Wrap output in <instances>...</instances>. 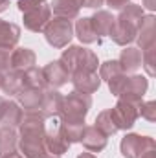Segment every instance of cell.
I'll list each match as a JSON object with an SVG mask.
<instances>
[{"label": "cell", "mask_w": 156, "mask_h": 158, "mask_svg": "<svg viewBox=\"0 0 156 158\" xmlns=\"http://www.w3.org/2000/svg\"><path fill=\"white\" fill-rule=\"evenodd\" d=\"M9 64L13 72H26L35 64V53L28 48H18L9 55Z\"/></svg>", "instance_id": "obj_10"}, {"label": "cell", "mask_w": 156, "mask_h": 158, "mask_svg": "<svg viewBox=\"0 0 156 158\" xmlns=\"http://www.w3.org/2000/svg\"><path fill=\"white\" fill-rule=\"evenodd\" d=\"M15 145H17V136H15L13 129L4 127L0 131V155L6 156L9 153H15Z\"/></svg>", "instance_id": "obj_20"}, {"label": "cell", "mask_w": 156, "mask_h": 158, "mask_svg": "<svg viewBox=\"0 0 156 158\" xmlns=\"http://www.w3.org/2000/svg\"><path fill=\"white\" fill-rule=\"evenodd\" d=\"M20 149L28 158H59L46 149L44 118L37 112H28L20 121Z\"/></svg>", "instance_id": "obj_1"}, {"label": "cell", "mask_w": 156, "mask_h": 158, "mask_svg": "<svg viewBox=\"0 0 156 158\" xmlns=\"http://www.w3.org/2000/svg\"><path fill=\"white\" fill-rule=\"evenodd\" d=\"M156 147L154 140L149 136H138V134H129L121 142V155L125 158H140L145 153L153 151Z\"/></svg>", "instance_id": "obj_6"}, {"label": "cell", "mask_w": 156, "mask_h": 158, "mask_svg": "<svg viewBox=\"0 0 156 158\" xmlns=\"http://www.w3.org/2000/svg\"><path fill=\"white\" fill-rule=\"evenodd\" d=\"M4 158H22V156H20L18 153H9V155H6Z\"/></svg>", "instance_id": "obj_29"}, {"label": "cell", "mask_w": 156, "mask_h": 158, "mask_svg": "<svg viewBox=\"0 0 156 158\" xmlns=\"http://www.w3.org/2000/svg\"><path fill=\"white\" fill-rule=\"evenodd\" d=\"M20 37V28L13 22L0 20V50H11Z\"/></svg>", "instance_id": "obj_16"}, {"label": "cell", "mask_w": 156, "mask_h": 158, "mask_svg": "<svg viewBox=\"0 0 156 158\" xmlns=\"http://www.w3.org/2000/svg\"><path fill=\"white\" fill-rule=\"evenodd\" d=\"M7 4H9L7 0H0V11H4V9L7 7Z\"/></svg>", "instance_id": "obj_28"}, {"label": "cell", "mask_w": 156, "mask_h": 158, "mask_svg": "<svg viewBox=\"0 0 156 158\" xmlns=\"http://www.w3.org/2000/svg\"><path fill=\"white\" fill-rule=\"evenodd\" d=\"M40 72H42L44 85L50 86V88H59V86H63V85L68 81V77H70V74H68V70H66V66L63 64L61 59L50 63V64L44 66Z\"/></svg>", "instance_id": "obj_8"}, {"label": "cell", "mask_w": 156, "mask_h": 158, "mask_svg": "<svg viewBox=\"0 0 156 158\" xmlns=\"http://www.w3.org/2000/svg\"><path fill=\"white\" fill-rule=\"evenodd\" d=\"M79 158H96V156H94V155H90V153H83Z\"/></svg>", "instance_id": "obj_30"}, {"label": "cell", "mask_w": 156, "mask_h": 158, "mask_svg": "<svg viewBox=\"0 0 156 158\" xmlns=\"http://www.w3.org/2000/svg\"><path fill=\"white\" fill-rule=\"evenodd\" d=\"M142 158H156V153H154V149H153V151H149V153H145V155H143Z\"/></svg>", "instance_id": "obj_26"}, {"label": "cell", "mask_w": 156, "mask_h": 158, "mask_svg": "<svg viewBox=\"0 0 156 158\" xmlns=\"http://www.w3.org/2000/svg\"><path fill=\"white\" fill-rule=\"evenodd\" d=\"M72 22L66 20V19H53V20H48L46 28H44V33H46V40L55 46V48H64L70 39H72Z\"/></svg>", "instance_id": "obj_5"}, {"label": "cell", "mask_w": 156, "mask_h": 158, "mask_svg": "<svg viewBox=\"0 0 156 158\" xmlns=\"http://www.w3.org/2000/svg\"><path fill=\"white\" fill-rule=\"evenodd\" d=\"M81 142L90 153H99L107 145V136L101 131H97L96 127H84L81 134Z\"/></svg>", "instance_id": "obj_11"}, {"label": "cell", "mask_w": 156, "mask_h": 158, "mask_svg": "<svg viewBox=\"0 0 156 158\" xmlns=\"http://www.w3.org/2000/svg\"><path fill=\"white\" fill-rule=\"evenodd\" d=\"M156 105L153 101H149V103H140V107H138V112L143 116L145 119H149V121H154L156 119Z\"/></svg>", "instance_id": "obj_23"}, {"label": "cell", "mask_w": 156, "mask_h": 158, "mask_svg": "<svg viewBox=\"0 0 156 158\" xmlns=\"http://www.w3.org/2000/svg\"><path fill=\"white\" fill-rule=\"evenodd\" d=\"M2 79H4V77H2V74H0V86H2Z\"/></svg>", "instance_id": "obj_31"}, {"label": "cell", "mask_w": 156, "mask_h": 158, "mask_svg": "<svg viewBox=\"0 0 156 158\" xmlns=\"http://www.w3.org/2000/svg\"><path fill=\"white\" fill-rule=\"evenodd\" d=\"M53 13L59 19L72 20L79 15V4L76 0H53Z\"/></svg>", "instance_id": "obj_18"}, {"label": "cell", "mask_w": 156, "mask_h": 158, "mask_svg": "<svg viewBox=\"0 0 156 158\" xmlns=\"http://www.w3.org/2000/svg\"><path fill=\"white\" fill-rule=\"evenodd\" d=\"M117 74H123L121 72V68H119V63L117 61H107V63H103L101 64V72H99V79H107V81H110L112 77H116Z\"/></svg>", "instance_id": "obj_22"}, {"label": "cell", "mask_w": 156, "mask_h": 158, "mask_svg": "<svg viewBox=\"0 0 156 158\" xmlns=\"http://www.w3.org/2000/svg\"><path fill=\"white\" fill-rule=\"evenodd\" d=\"M138 107L136 103H130V101H125V99H119L117 105L114 109H110V118L114 121V125L119 129H130L134 125V121L138 119L140 112H138Z\"/></svg>", "instance_id": "obj_7"}, {"label": "cell", "mask_w": 156, "mask_h": 158, "mask_svg": "<svg viewBox=\"0 0 156 158\" xmlns=\"http://www.w3.org/2000/svg\"><path fill=\"white\" fill-rule=\"evenodd\" d=\"M11 64H9V50H0V74L7 72L9 74Z\"/></svg>", "instance_id": "obj_24"}, {"label": "cell", "mask_w": 156, "mask_h": 158, "mask_svg": "<svg viewBox=\"0 0 156 158\" xmlns=\"http://www.w3.org/2000/svg\"><path fill=\"white\" fill-rule=\"evenodd\" d=\"M22 121V112L20 109L11 103V101H6L0 98V125L7 127V129H13L17 127L18 123Z\"/></svg>", "instance_id": "obj_12"}, {"label": "cell", "mask_w": 156, "mask_h": 158, "mask_svg": "<svg viewBox=\"0 0 156 158\" xmlns=\"http://www.w3.org/2000/svg\"><path fill=\"white\" fill-rule=\"evenodd\" d=\"M74 81V86H76V92H81V94H92L99 88V83L101 79L96 72H86V74H79V76H74L72 77Z\"/></svg>", "instance_id": "obj_15"}, {"label": "cell", "mask_w": 156, "mask_h": 158, "mask_svg": "<svg viewBox=\"0 0 156 158\" xmlns=\"http://www.w3.org/2000/svg\"><path fill=\"white\" fill-rule=\"evenodd\" d=\"M143 20V9L136 4L125 6V9L119 13V17L114 19V26L110 30L112 40L119 46H127L132 40H136L140 26Z\"/></svg>", "instance_id": "obj_2"}, {"label": "cell", "mask_w": 156, "mask_h": 158, "mask_svg": "<svg viewBox=\"0 0 156 158\" xmlns=\"http://www.w3.org/2000/svg\"><path fill=\"white\" fill-rule=\"evenodd\" d=\"M76 30H77V37L84 44H92V42L99 40V37H97V33H96L90 19H81L77 22V26H76Z\"/></svg>", "instance_id": "obj_19"}, {"label": "cell", "mask_w": 156, "mask_h": 158, "mask_svg": "<svg viewBox=\"0 0 156 158\" xmlns=\"http://www.w3.org/2000/svg\"><path fill=\"white\" fill-rule=\"evenodd\" d=\"M63 64L66 66L68 74L74 77L79 74H86V72H96L97 70V59L94 55V52L86 50V48H79L72 46L70 50H66L61 57Z\"/></svg>", "instance_id": "obj_3"}, {"label": "cell", "mask_w": 156, "mask_h": 158, "mask_svg": "<svg viewBox=\"0 0 156 158\" xmlns=\"http://www.w3.org/2000/svg\"><path fill=\"white\" fill-rule=\"evenodd\" d=\"M107 4H109L112 9H123V7L129 4V0H107Z\"/></svg>", "instance_id": "obj_25"}, {"label": "cell", "mask_w": 156, "mask_h": 158, "mask_svg": "<svg viewBox=\"0 0 156 158\" xmlns=\"http://www.w3.org/2000/svg\"><path fill=\"white\" fill-rule=\"evenodd\" d=\"M145 90H147V79L142 77V76H132V77H127V83H125V86L117 98L140 105Z\"/></svg>", "instance_id": "obj_9"}, {"label": "cell", "mask_w": 156, "mask_h": 158, "mask_svg": "<svg viewBox=\"0 0 156 158\" xmlns=\"http://www.w3.org/2000/svg\"><path fill=\"white\" fill-rule=\"evenodd\" d=\"M97 131H101L105 136H110V134H114L117 132V127L114 125V121L110 118V112L109 110H103L97 118H96V125H94Z\"/></svg>", "instance_id": "obj_21"}, {"label": "cell", "mask_w": 156, "mask_h": 158, "mask_svg": "<svg viewBox=\"0 0 156 158\" xmlns=\"http://www.w3.org/2000/svg\"><path fill=\"white\" fill-rule=\"evenodd\" d=\"M18 9L24 13V26L35 33L44 30L51 15L48 0H20Z\"/></svg>", "instance_id": "obj_4"}, {"label": "cell", "mask_w": 156, "mask_h": 158, "mask_svg": "<svg viewBox=\"0 0 156 158\" xmlns=\"http://www.w3.org/2000/svg\"><path fill=\"white\" fill-rule=\"evenodd\" d=\"M92 20V26L97 33V37H105V35H110V30L114 26V17L107 11H99L96 13L94 17H90Z\"/></svg>", "instance_id": "obj_17"}, {"label": "cell", "mask_w": 156, "mask_h": 158, "mask_svg": "<svg viewBox=\"0 0 156 158\" xmlns=\"http://www.w3.org/2000/svg\"><path fill=\"white\" fill-rule=\"evenodd\" d=\"M145 7H149V9H154V0H145Z\"/></svg>", "instance_id": "obj_27"}, {"label": "cell", "mask_w": 156, "mask_h": 158, "mask_svg": "<svg viewBox=\"0 0 156 158\" xmlns=\"http://www.w3.org/2000/svg\"><path fill=\"white\" fill-rule=\"evenodd\" d=\"M117 63H119V68H121L123 74L136 72L142 66V63H143V53L140 50H136V48H127V50L121 52Z\"/></svg>", "instance_id": "obj_13"}, {"label": "cell", "mask_w": 156, "mask_h": 158, "mask_svg": "<svg viewBox=\"0 0 156 158\" xmlns=\"http://www.w3.org/2000/svg\"><path fill=\"white\" fill-rule=\"evenodd\" d=\"M138 35H140L138 40H140L142 52H147V50H153L154 48V17L153 15L143 17Z\"/></svg>", "instance_id": "obj_14"}]
</instances>
